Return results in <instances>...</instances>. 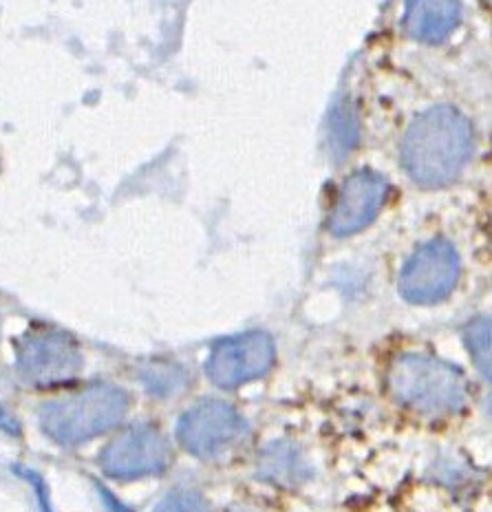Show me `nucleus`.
<instances>
[{
    "label": "nucleus",
    "mask_w": 492,
    "mask_h": 512,
    "mask_svg": "<svg viewBox=\"0 0 492 512\" xmlns=\"http://www.w3.org/2000/svg\"><path fill=\"white\" fill-rule=\"evenodd\" d=\"M473 153V126L453 106H435L409 126L402 164L422 188H442L462 175Z\"/></svg>",
    "instance_id": "nucleus-1"
},
{
    "label": "nucleus",
    "mask_w": 492,
    "mask_h": 512,
    "mask_svg": "<svg viewBox=\"0 0 492 512\" xmlns=\"http://www.w3.org/2000/svg\"><path fill=\"white\" fill-rule=\"evenodd\" d=\"M126 411L128 396L122 389L98 384L78 396L49 402L40 413V424L51 440L82 444L120 424Z\"/></svg>",
    "instance_id": "nucleus-2"
},
{
    "label": "nucleus",
    "mask_w": 492,
    "mask_h": 512,
    "mask_svg": "<svg viewBox=\"0 0 492 512\" xmlns=\"http://www.w3.org/2000/svg\"><path fill=\"white\" fill-rule=\"evenodd\" d=\"M393 396L420 413H453L466 402L462 371L429 356H402L389 373Z\"/></svg>",
    "instance_id": "nucleus-3"
},
{
    "label": "nucleus",
    "mask_w": 492,
    "mask_h": 512,
    "mask_svg": "<svg viewBox=\"0 0 492 512\" xmlns=\"http://www.w3.org/2000/svg\"><path fill=\"white\" fill-rule=\"evenodd\" d=\"M16 365L29 384L47 389L76 378L82 369V354L76 340L64 332L34 327L20 338Z\"/></svg>",
    "instance_id": "nucleus-4"
},
{
    "label": "nucleus",
    "mask_w": 492,
    "mask_h": 512,
    "mask_svg": "<svg viewBox=\"0 0 492 512\" xmlns=\"http://www.w3.org/2000/svg\"><path fill=\"white\" fill-rule=\"evenodd\" d=\"M173 448L155 426H133L104 448L102 471L115 479H139L164 473Z\"/></svg>",
    "instance_id": "nucleus-5"
},
{
    "label": "nucleus",
    "mask_w": 492,
    "mask_h": 512,
    "mask_svg": "<svg viewBox=\"0 0 492 512\" xmlns=\"http://www.w3.org/2000/svg\"><path fill=\"white\" fill-rule=\"evenodd\" d=\"M276 349L263 332H248L223 338L212 347L208 358V378L223 389H234L265 376L272 369Z\"/></svg>",
    "instance_id": "nucleus-6"
},
{
    "label": "nucleus",
    "mask_w": 492,
    "mask_h": 512,
    "mask_svg": "<svg viewBox=\"0 0 492 512\" xmlns=\"http://www.w3.org/2000/svg\"><path fill=\"white\" fill-rule=\"evenodd\" d=\"M459 279V256L451 243L431 241L422 245L400 276V292L406 301L431 305L455 290Z\"/></svg>",
    "instance_id": "nucleus-7"
},
{
    "label": "nucleus",
    "mask_w": 492,
    "mask_h": 512,
    "mask_svg": "<svg viewBox=\"0 0 492 512\" xmlns=\"http://www.w3.org/2000/svg\"><path fill=\"white\" fill-rule=\"evenodd\" d=\"M245 429V420L228 402L203 400L181 415L177 440L190 455L215 457L237 442Z\"/></svg>",
    "instance_id": "nucleus-8"
},
{
    "label": "nucleus",
    "mask_w": 492,
    "mask_h": 512,
    "mask_svg": "<svg viewBox=\"0 0 492 512\" xmlns=\"http://www.w3.org/2000/svg\"><path fill=\"white\" fill-rule=\"evenodd\" d=\"M387 192V181L378 173L360 170L351 175L338 192L336 206L329 217V230L336 237H349L367 228L387 201Z\"/></svg>",
    "instance_id": "nucleus-9"
},
{
    "label": "nucleus",
    "mask_w": 492,
    "mask_h": 512,
    "mask_svg": "<svg viewBox=\"0 0 492 512\" xmlns=\"http://www.w3.org/2000/svg\"><path fill=\"white\" fill-rule=\"evenodd\" d=\"M459 0H409L406 3V34L420 42H442L459 23Z\"/></svg>",
    "instance_id": "nucleus-10"
},
{
    "label": "nucleus",
    "mask_w": 492,
    "mask_h": 512,
    "mask_svg": "<svg viewBox=\"0 0 492 512\" xmlns=\"http://www.w3.org/2000/svg\"><path fill=\"white\" fill-rule=\"evenodd\" d=\"M261 471L265 477L278 484H301L307 479L309 468L298 448L287 442H276L261 457Z\"/></svg>",
    "instance_id": "nucleus-11"
},
{
    "label": "nucleus",
    "mask_w": 492,
    "mask_h": 512,
    "mask_svg": "<svg viewBox=\"0 0 492 512\" xmlns=\"http://www.w3.org/2000/svg\"><path fill=\"white\" fill-rule=\"evenodd\" d=\"M464 338L475 365L488 380H492V318H481L470 323Z\"/></svg>",
    "instance_id": "nucleus-12"
},
{
    "label": "nucleus",
    "mask_w": 492,
    "mask_h": 512,
    "mask_svg": "<svg viewBox=\"0 0 492 512\" xmlns=\"http://www.w3.org/2000/svg\"><path fill=\"white\" fill-rule=\"evenodd\" d=\"M155 512H210L208 501L195 490H173L159 501Z\"/></svg>",
    "instance_id": "nucleus-13"
},
{
    "label": "nucleus",
    "mask_w": 492,
    "mask_h": 512,
    "mask_svg": "<svg viewBox=\"0 0 492 512\" xmlns=\"http://www.w3.org/2000/svg\"><path fill=\"white\" fill-rule=\"evenodd\" d=\"M0 429L7 431V433H12V435L20 433V424L3 407H0Z\"/></svg>",
    "instance_id": "nucleus-14"
},
{
    "label": "nucleus",
    "mask_w": 492,
    "mask_h": 512,
    "mask_svg": "<svg viewBox=\"0 0 492 512\" xmlns=\"http://www.w3.org/2000/svg\"><path fill=\"white\" fill-rule=\"evenodd\" d=\"M104 501H109V506H111L115 512H128L126 508H122L120 504H117V501L113 499V495H111V493H104Z\"/></svg>",
    "instance_id": "nucleus-15"
}]
</instances>
